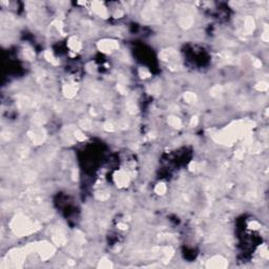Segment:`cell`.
<instances>
[{
    "label": "cell",
    "instance_id": "cell-7",
    "mask_svg": "<svg viewBox=\"0 0 269 269\" xmlns=\"http://www.w3.org/2000/svg\"><path fill=\"white\" fill-rule=\"evenodd\" d=\"M185 99H186L188 102H192L193 100H196V96L193 95V94L188 93V94H186V95H185Z\"/></svg>",
    "mask_w": 269,
    "mask_h": 269
},
{
    "label": "cell",
    "instance_id": "cell-4",
    "mask_svg": "<svg viewBox=\"0 0 269 269\" xmlns=\"http://www.w3.org/2000/svg\"><path fill=\"white\" fill-rule=\"evenodd\" d=\"M117 183H119L120 185H124L127 183V176L125 173H119L118 178H117Z\"/></svg>",
    "mask_w": 269,
    "mask_h": 269
},
{
    "label": "cell",
    "instance_id": "cell-3",
    "mask_svg": "<svg viewBox=\"0 0 269 269\" xmlns=\"http://www.w3.org/2000/svg\"><path fill=\"white\" fill-rule=\"evenodd\" d=\"M69 46H71V49L73 51L78 52V51L81 49V44H80V42L78 41L76 38H71V40H69Z\"/></svg>",
    "mask_w": 269,
    "mask_h": 269
},
{
    "label": "cell",
    "instance_id": "cell-2",
    "mask_svg": "<svg viewBox=\"0 0 269 269\" xmlns=\"http://www.w3.org/2000/svg\"><path fill=\"white\" fill-rule=\"evenodd\" d=\"M99 47L100 50L103 51V52H112L113 50L118 47V44L115 41H102L99 44Z\"/></svg>",
    "mask_w": 269,
    "mask_h": 269
},
{
    "label": "cell",
    "instance_id": "cell-6",
    "mask_svg": "<svg viewBox=\"0 0 269 269\" xmlns=\"http://www.w3.org/2000/svg\"><path fill=\"white\" fill-rule=\"evenodd\" d=\"M165 190H166V187H165L164 184H158L156 187V191L157 193H159V195H163L165 192Z\"/></svg>",
    "mask_w": 269,
    "mask_h": 269
},
{
    "label": "cell",
    "instance_id": "cell-5",
    "mask_svg": "<svg viewBox=\"0 0 269 269\" xmlns=\"http://www.w3.org/2000/svg\"><path fill=\"white\" fill-rule=\"evenodd\" d=\"M169 123H170V125L173 126V127H180L181 126V121L179 120L178 118H176V117H170Z\"/></svg>",
    "mask_w": 269,
    "mask_h": 269
},
{
    "label": "cell",
    "instance_id": "cell-1",
    "mask_svg": "<svg viewBox=\"0 0 269 269\" xmlns=\"http://www.w3.org/2000/svg\"><path fill=\"white\" fill-rule=\"evenodd\" d=\"M13 228L15 229L17 234H28L34 230L33 225L31 224L28 220H26L24 217H16V219L13 222Z\"/></svg>",
    "mask_w": 269,
    "mask_h": 269
}]
</instances>
